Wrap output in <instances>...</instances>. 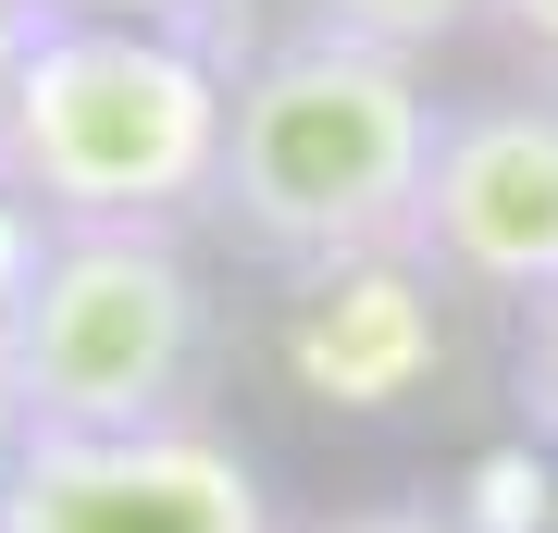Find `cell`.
Here are the masks:
<instances>
[{
	"label": "cell",
	"mask_w": 558,
	"mask_h": 533,
	"mask_svg": "<svg viewBox=\"0 0 558 533\" xmlns=\"http://www.w3.org/2000/svg\"><path fill=\"white\" fill-rule=\"evenodd\" d=\"M509 410H521V435L558 447V286L521 311V348H509Z\"/></svg>",
	"instance_id": "cell-9"
},
{
	"label": "cell",
	"mask_w": 558,
	"mask_h": 533,
	"mask_svg": "<svg viewBox=\"0 0 558 533\" xmlns=\"http://www.w3.org/2000/svg\"><path fill=\"white\" fill-rule=\"evenodd\" d=\"M38 25H50V0H0V112H13V75L38 50Z\"/></svg>",
	"instance_id": "cell-13"
},
{
	"label": "cell",
	"mask_w": 558,
	"mask_h": 533,
	"mask_svg": "<svg viewBox=\"0 0 558 533\" xmlns=\"http://www.w3.org/2000/svg\"><path fill=\"white\" fill-rule=\"evenodd\" d=\"M410 249L472 311H534L558 286V87L509 75V87L447 99L435 161H422Z\"/></svg>",
	"instance_id": "cell-4"
},
{
	"label": "cell",
	"mask_w": 558,
	"mask_h": 533,
	"mask_svg": "<svg viewBox=\"0 0 558 533\" xmlns=\"http://www.w3.org/2000/svg\"><path fill=\"white\" fill-rule=\"evenodd\" d=\"M286 25H323V38H373L398 62H435L459 38H484V0H286Z\"/></svg>",
	"instance_id": "cell-7"
},
{
	"label": "cell",
	"mask_w": 558,
	"mask_h": 533,
	"mask_svg": "<svg viewBox=\"0 0 558 533\" xmlns=\"http://www.w3.org/2000/svg\"><path fill=\"white\" fill-rule=\"evenodd\" d=\"M50 13H87V25H186L199 0H50Z\"/></svg>",
	"instance_id": "cell-15"
},
{
	"label": "cell",
	"mask_w": 558,
	"mask_h": 533,
	"mask_svg": "<svg viewBox=\"0 0 558 533\" xmlns=\"http://www.w3.org/2000/svg\"><path fill=\"white\" fill-rule=\"evenodd\" d=\"M0 360H13L25 410L50 435L186 422L223 360V298L199 274V223H50V261L25 286Z\"/></svg>",
	"instance_id": "cell-3"
},
{
	"label": "cell",
	"mask_w": 558,
	"mask_h": 533,
	"mask_svg": "<svg viewBox=\"0 0 558 533\" xmlns=\"http://www.w3.org/2000/svg\"><path fill=\"white\" fill-rule=\"evenodd\" d=\"M484 38L509 50V75L558 87V0H484Z\"/></svg>",
	"instance_id": "cell-11"
},
{
	"label": "cell",
	"mask_w": 558,
	"mask_h": 533,
	"mask_svg": "<svg viewBox=\"0 0 558 533\" xmlns=\"http://www.w3.org/2000/svg\"><path fill=\"white\" fill-rule=\"evenodd\" d=\"M447 323H459V286L422 249H360V261L286 274L274 360H286V385L311 410L385 422V410H410V397L447 385Z\"/></svg>",
	"instance_id": "cell-6"
},
{
	"label": "cell",
	"mask_w": 558,
	"mask_h": 533,
	"mask_svg": "<svg viewBox=\"0 0 558 533\" xmlns=\"http://www.w3.org/2000/svg\"><path fill=\"white\" fill-rule=\"evenodd\" d=\"M435 62H398L373 38H274L236 62V124H223L211 174V237L260 274H311V261L410 249L422 161H435Z\"/></svg>",
	"instance_id": "cell-1"
},
{
	"label": "cell",
	"mask_w": 558,
	"mask_h": 533,
	"mask_svg": "<svg viewBox=\"0 0 558 533\" xmlns=\"http://www.w3.org/2000/svg\"><path fill=\"white\" fill-rule=\"evenodd\" d=\"M459 521H472V533H521V521H534V533H558V472H546V447L521 435L509 459H484V472H472V496H459Z\"/></svg>",
	"instance_id": "cell-8"
},
{
	"label": "cell",
	"mask_w": 558,
	"mask_h": 533,
	"mask_svg": "<svg viewBox=\"0 0 558 533\" xmlns=\"http://www.w3.org/2000/svg\"><path fill=\"white\" fill-rule=\"evenodd\" d=\"M38 447V410H25V385H13V360H0V496H13V459Z\"/></svg>",
	"instance_id": "cell-14"
},
{
	"label": "cell",
	"mask_w": 558,
	"mask_h": 533,
	"mask_svg": "<svg viewBox=\"0 0 558 533\" xmlns=\"http://www.w3.org/2000/svg\"><path fill=\"white\" fill-rule=\"evenodd\" d=\"M311 533H472V521L435 509V496H385V509H336V521H311Z\"/></svg>",
	"instance_id": "cell-12"
},
{
	"label": "cell",
	"mask_w": 558,
	"mask_h": 533,
	"mask_svg": "<svg viewBox=\"0 0 558 533\" xmlns=\"http://www.w3.org/2000/svg\"><path fill=\"white\" fill-rule=\"evenodd\" d=\"M236 75L186 25L50 13L0 112V174L50 223H211Z\"/></svg>",
	"instance_id": "cell-2"
},
{
	"label": "cell",
	"mask_w": 558,
	"mask_h": 533,
	"mask_svg": "<svg viewBox=\"0 0 558 533\" xmlns=\"http://www.w3.org/2000/svg\"><path fill=\"white\" fill-rule=\"evenodd\" d=\"M38 261H50V211H38V198H25L13 174H0V336H13L25 286H38Z\"/></svg>",
	"instance_id": "cell-10"
},
{
	"label": "cell",
	"mask_w": 558,
	"mask_h": 533,
	"mask_svg": "<svg viewBox=\"0 0 558 533\" xmlns=\"http://www.w3.org/2000/svg\"><path fill=\"white\" fill-rule=\"evenodd\" d=\"M0 533H286L260 459L211 410L137 422V435H50L13 459Z\"/></svg>",
	"instance_id": "cell-5"
}]
</instances>
